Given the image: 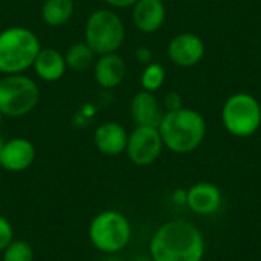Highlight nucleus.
<instances>
[{
    "instance_id": "7ed1b4c3",
    "label": "nucleus",
    "mask_w": 261,
    "mask_h": 261,
    "mask_svg": "<svg viewBox=\"0 0 261 261\" xmlns=\"http://www.w3.org/2000/svg\"><path fill=\"white\" fill-rule=\"evenodd\" d=\"M38 37L26 28L12 26L0 32V72L21 73L31 67L40 52Z\"/></svg>"
},
{
    "instance_id": "bb28decb",
    "label": "nucleus",
    "mask_w": 261,
    "mask_h": 261,
    "mask_svg": "<svg viewBox=\"0 0 261 261\" xmlns=\"http://www.w3.org/2000/svg\"><path fill=\"white\" fill-rule=\"evenodd\" d=\"M2 147H3V139L0 138V153H2Z\"/></svg>"
},
{
    "instance_id": "4468645a",
    "label": "nucleus",
    "mask_w": 261,
    "mask_h": 261,
    "mask_svg": "<svg viewBox=\"0 0 261 261\" xmlns=\"http://www.w3.org/2000/svg\"><path fill=\"white\" fill-rule=\"evenodd\" d=\"M165 18L167 8L162 0H138L133 5V23L145 34L159 31Z\"/></svg>"
},
{
    "instance_id": "20e7f679",
    "label": "nucleus",
    "mask_w": 261,
    "mask_h": 261,
    "mask_svg": "<svg viewBox=\"0 0 261 261\" xmlns=\"http://www.w3.org/2000/svg\"><path fill=\"white\" fill-rule=\"evenodd\" d=\"M130 220L119 211H101L89 225V240L92 246L102 254H118L130 243Z\"/></svg>"
},
{
    "instance_id": "9d476101",
    "label": "nucleus",
    "mask_w": 261,
    "mask_h": 261,
    "mask_svg": "<svg viewBox=\"0 0 261 261\" xmlns=\"http://www.w3.org/2000/svg\"><path fill=\"white\" fill-rule=\"evenodd\" d=\"M223 205L222 190L213 182H197L187 190V205L191 213L208 217L219 213Z\"/></svg>"
},
{
    "instance_id": "0eeeda50",
    "label": "nucleus",
    "mask_w": 261,
    "mask_h": 261,
    "mask_svg": "<svg viewBox=\"0 0 261 261\" xmlns=\"http://www.w3.org/2000/svg\"><path fill=\"white\" fill-rule=\"evenodd\" d=\"M38 99V86L29 76L14 73L0 80V113L3 116H24L37 107Z\"/></svg>"
},
{
    "instance_id": "39448f33",
    "label": "nucleus",
    "mask_w": 261,
    "mask_h": 261,
    "mask_svg": "<svg viewBox=\"0 0 261 261\" xmlns=\"http://www.w3.org/2000/svg\"><path fill=\"white\" fill-rule=\"evenodd\" d=\"M222 124L236 138H251L261 127L260 101L246 92H237L226 98L222 107Z\"/></svg>"
},
{
    "instance_id": "4be33fe9",
    "label": "nucleus",
    "mask_w": 261,
    "mask_h": 261,
    "mask_svg": "<svg viewBox=\"0 0 261 261\" xmlns=\"http://www.w3.org/2000/svg\"><path fill=\"white\" fill-rule=\"evenodd\" d=\"M165 112H173V110H177L180 107H184V102H182V96L177 93V92H168L165 96H164V102H162Z\"/></svg>"
},
{
    "instance_id": "b1692460",
    "label": "nucleus",
    "mask_w": 261,
    "mask_h": 261,
    "mask_svg": "<svg viewBox=\"0 0 261 261\" xmlns=\"http://www.w3.org/2000/svg\"><path fill=\"white\" fill-rule=\"evenodd\" d=\"M173 202L176 205H187V190H176L173 193Z\"/></svg>"
},
{
    "instance_id": "2eb2a0df",
    "label": "nucleus",
    "mask_w": 261,
    "mask_h": 261,
    "mask_svg": "<svg viewBox=\"0 0 261 261\" xmlns=\"http://www.w3.org/2000/svg\"><path fill=\"white\" fill-rule=\"evenodd\" d=\"M125 61L116 52L104 54L95 63V80L104 89H113L119 86L125 78Z\"/></svg>"
},
{
    "instance_id": "6e6552de",
    "label": "nucleus",
    "mask_w": 261,
    "mask_h": 261,
    "mask_svg": "<svg viewBox=\"0 0 261 261\" xmlns=\"http://www.w3.org/2000/svg\"><path fill=\"white\" fill-rule=\"evenodd\" d=\"M164 148L159 128L136 125V128L128 135L125 153L132 164L138 167H148L159 159Z\"/></svg>"
},
{
    "instance_id": "a211bd4d",
    "label": "nucleus",
    "mask_w": 261,
    "mask_h": 261,
    "mask_svg": "<svg viewBox=\"0 0 261 261\" xmlns=\"http://www.w3.org/2000/svg\"><path fill=\"white\" fill-rule=\"evenodd\" d=\"M95 52L87 46V43H76L72 44L67 50V54L64 55L66 58V66L75 72H83L87 70L93 61H95Z\"/></svg>"
},
{
    "instance_id": "393cba45",
    "label": "nucleus",
    "mask_w": 261,
    "mask_h": 261,
    "mask_svg": "<svg viewBox=\"0 0 261 261\" xmlns=\"http://www.w3.org/2000/svg\"><path fill=\"white\" fill-rule=\"evenodd\" d=\"M106 2L115 8H128V6H133L138 0H106Z\"/></svg>"
},
{
    "instance_id": "f3484780",
    "label": "nucleus",
    "mask_w": 261,
    "mask_h": 261,
    "mask_svg": "<svg viewBox=\"0 0 261 261\" xmlns=\"http://www.w3.org/2000/svg\"><path fill=\"white\" fill-rule=\"evenodd\" d=\"M73 9V0H44L41 17L49 26H63L70 20Z\"/></svg>"
},
{
    "instance_id": "1a4fd4ad",
    "label": "nucleus",
    "mask_w": 261,
    "mask_h": 261,
    "mask_svg": "<svg viewBox=\"0 0 261 261\" xmlns=\"http://www.w3.org/2000/svg\"><path fill=\"white\" fill-rule=\"evenodd\" d=\"M167 54L173 64L179 67H194L205 57V41L194 32H182L168 43Z\"/></svg>"
},
{
    "instance_id": "aec40b11",
    "label": "nucleus",
    "mask_w": 261,
    "mask_h": 261,
    "mask_svg": "<svg viewBox=\"0 0 261 261\" xmlns=\"http://www.w3.org/2000/svg\"><path fill=\"white\" fill-rule=\"evenodd\" d=\"M34 249L24 240H12L2 252V261H34Z\"/></svg>"
},
{
    "instance_id": "423d86ee",
    "label": "nucleus",
    "mask_w": 261,
    "mask_h": 261,
    "mask_svg": "<svg viewBox=\"0 0 261 261\" xmlns=\"http://www.w3.org/2000/svg\"><path fill=\"white\" fill-rule=\"evenodd\" d=\"M86 43L98 55L116 52L125 38V26L121 17L110 9H98L86 23Z\"/></svg>"
},
{
    "instance_id": "6ab92c4d",
    "label": "nucleus",
    "mask_w": 261,
    "mask_h": 261,
    "mask_svg": "<svg viewBox=\"0 0 261 261\" xmlns=\"http://www.w3.org/2000/svg\"><path fill=\"white\" fill-rule=\"evenodd\" d=\"M165 69L162 64L159 63H154L151 61L150 64H147L142 70V75H141V84H142V89L147 90V92H156L159 90L164 83H165Z\"/></svg>"
},
{
    "instance_id": "a878e982",
    "label": "nucleus",
    "mask_w": 261,
    "mask_h": 261,
    "mask_svg": "<svg viewBox=\"0 0 261 261\" xmlns=\"http://www.w3.org/2000/svg\"><path fill=\"white\" fill-rule=\"evenodd\" d=\"M135 261H151V258L150 257H138Z\"/></svg>"
},
{
    "instance_id": "dca6fc26",
    "label": "nucleus",
    "mask_w": 261,
    "mask_h": 261,
    "mask_svg": "<svg viewBox=\"0 0 261 261\" xmlns=\"http://www.w3.org/2000/svg\"><path fill=\"white\" fill-rule=\"evenodd\" d=\"M34 69L37 75L44 80V81H58L64 72H66V58L61 52L57 49H40L35 61H34Z\"/></svg>"
},
{
    "instance_id": "412c9836",
    "label": "nucleus",
    "mask_w": 261,
    "mask_h": 261,
    "mask_svg": "<svg viewBox=\"0 0 261 261\" xmlns=\"http://www.w3.org/2000/svg\"><path fill=\"white\" fill-rule=\"evenodd\" d=\"M12 240H14V228L6 217L0 216V252H3L5 248Z\"/></svg>"
},
{
    "instance_id": "f8f14e48",
    "label": "nucleus",
    "mask_w": 261,
    "mask_h": 261,
    "mask_svg": "<svg viewBox=\"0 0 261 261\" xmlns=\"http://www.w3.org/2000/svg\"><path fill=\"white\" fill-rule=\"evenodd\" d=\"M130 112L136 125L156 127V128L159 127L165 115L164 106L158 101L153 92H147V90L138 92L133 96L130 104Z\"/></svg>"
},
{
    "instance_id": "ddd939ff",
    "label": "nucleus",
    "mask_w": 261,
    "mask_h": 261,
    "mask_svg": "<svg viewBox=\"0 0 261 261\" xmlns=\"http://www.w3.org/2000/svg\"><path fill=\"white\" fill-rule=\"evenodd\" d=\"M128 141L127 130L113 121L101 124L93 135L95 147L106 156H119L125 151Z\"/></svg>"
},
{
    "instance_id": "9b49d317",
    "label": "nucleus",
    "mask_w": 261,
    "mask_h": 261,
    "mask_svg": "<svg viewBox=\"0 0 261 261\" xmlns=\"http://www.w3.org/2000/svg\"><path fill=\"white\" fill-rule=\"evenodd\" d=\"M35 161V147L24 138H14L3 142L0 153V167L11 173L28 170Z\"/></svg>"
},
{
    "instance_id": "f257e3e1",
    "label": "nucleus",
    "mask_w": 261,
    "mask_h": 261,
    "mask_svg": "<svg viewBox=\"0 0 261 261\" xmlns=\"http://www.w3.org/2000/svg\"><path fill=\"white\" fill-rule=\"evenodd\" d=\"M206 242L203 232L188 220H168L150 239L151 261H203Z\"/></svg>"
},
{
    "instance_id": "5701e85b",
    "label": "nucleus",
    "mask_w": 261,
    "mask_h": 261,
    "mask_svg": "<svg viewBox=\"0 0 261 261\" xmlns=\"http://www.w3.org/2000/svg\"><path fill=\"white\" fill-rule=\"evenodd\" d=\"M135 57H136V60H138L139 63H142V64H145V66L150 64V63L153 61V52H151L150 47H145V46L138 47L136 52H135Z\"/></svg>"
},
{
    "instance_id": "f03ea898",
    "label": "nucleus",
    "mask_w": 261,
    "mask_h": 261,
    "mask_svg": "<svg viewBox=\"0 0 261 261\" xmlns=\"http://www.w3.org/2000/svg\"><path fill=\"white\" fill-rule=\"evenodd\" d=\"M158 128L164 147L176 154L196 151L206 138V121L203 115L190 107L165 112Z\"/></svg>"
},
{
    "instance_id": "cd10ccee",
    "label": "nucleus",
    "mask_w": 261,
    "mask_h": 261,
    "mask_svg": "<svg viewBox=\"0 0 261 261\" xmlns=\"http://www.w3.org/2000/svg\"><path fill=\"white\" fill-rule=\"evenodd\" d=\"M2 119H3V115L0 113V125H2Z\"/></svg>"
}]
</instances>
